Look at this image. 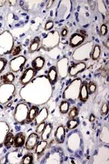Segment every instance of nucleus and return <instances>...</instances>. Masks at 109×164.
<instances>
[{
	"mask_svg": "<svg viewBox=\"0 0 109 164\" xmlns=\"http://www.w3.org/2000/svg\"><path fill=\"white\" fill-rule=\"evenodd\" d=\"M27 21H28L27 20H26V21H25L26 23H27Z\"/></svg>",
	"mask_w": 109,
	"mask_h": 164,
	"instance_id": "de8ad7c7",
	"label": "nucleus"
},
{
	"mask_svg": "<svg viewBox=\"0 0 109 164\" xmlns=\"http://www.w3.org/2000/svg\"><path fill=\"white\" fill-rule=\"evenodd\" d=\"M88 26V24H87V25H86L85 26H84V27H85V28H86V27H87Z\"/></svg>",
	"mask_w": 109,
	"mask_h": 164,
	"instance_id": "c9c22d12",
	"label": "nucleus"
},
{
	"mask_svg": "<svg viewBox=\"0 0 109 164\" xmlns=\"http://www.w3.org/2000/svg\"><path fill=\"white\" fill-rule=\"evenodd\" d=\"M68 107H69V105H68V103L67 102H63L60 106L61 111L63 113L67 112L68 110Z\"/></svg>",
	"mask_w": 109,
	"mask_h": 164,
	"instance_id": "6ab92c4d",
	"label": "nucleus"
},
{
	"mask_svg": "<svg viewBox=\"0 0 109 164\" xmlns=\"http://www.w3.org/2000/svg\"><path fill=\"white\" fill-rule=\"evenodd\" d=\"M96 85H95L94 84H90V85H89V92H90V93H94V92L96 91Z\"/></svg>",
	"mask_w": 109,
	"mask_h": 164,
	"instance_id": "393cba45",
	"label": "nucleus"
},
{
	"mask_svg": "<svg viewBox=\"0 0 109 164\" xmlns=\"http://www.w3.org/2000/svg\"><path fill=\"white\" fill-rule=\"evenodd\" d=\"M52 15H53V12H52V11H51V14L50 15L52 17Z\"/></svg>",
	"mask_w": 109,
	"mask_h": 164,
	"instance_id": "e433bc0d",
	"label": "nucleus"
},
{
	"mask_svg": "<svg viewBox=\"0 0 109 164\" xmlns=\"http://www.w3.org/2000/svg\"><path fill=\"white\" fill-rule=\"evenodd\" d=\"M90 2H91V4H89V5H90V7H91V9H94V8H95V2L94 1H90Z\"/></svg>",
	"mask_w": 109,
	"mask_h": 164,
	"instance_id": "c756f323",
	"label": "nucleus"
},
{
	"mask_svg": "<svg viewBox=\"0 0 109 164\" xmlns=\"http://www.w3.org/2000/svg\"><path fill=\"white\" fill-rule=\"evenodd\" d=\"M67 30L66 29L64 30L63 31V32H62V34H63V36H65V35H66V34H67Z\"/></svg>",
	"mask_w": 109,
	"mask_h": 164,
	"instance_id": "2f4dec72",
	"label": "nucleus"
},
{
	"mask_svg": "<svg viewBox=\"0 0 109 164\" xmlns=\"http://www.w3.org/2000/svg\"><path fill=\"white\" fill-rule=\"evenodd\" d=\"M101 53V49L99 46H96L94 48V51L92 53V58L93 59H96L99 56Z\"/></svg>",
	"mask_w": 109,
	"mask_h": 164,
	"instance_id": "dca6fc26",
	"label": "nucleus"
},
{
	"mask_svg": "<svg viewBox=\"0 0 109 164\" xmlns=\"http://www.w3.org/2000/svg\"><path fill=\"white\" fill-rule=\"evenodd\" d=\"M7 63V60L3 58H0V73L4 70Z\"/></svg>",
	"mask_w": 109,
	"mask_h": 164,
	"instance_id": "f3484780",
	"label": "nucleus"
},
{
	"mask_svg": "<svg viewBox=\"0 0 109 164\" xmlns=\"http://www.w3.org/2000/svg\"><path fill=\"white\" fill-rule=\"evenodd\" d=\"M51 130V126H50V124H48L46 126L45 130L44 131V132H43V133L42 134V139L43 140L47 139L49 137V135L50 134Z\"/></svg>",
	"mask_w": 109,
	"mask_h": 164,
	"instance_id": "ddd939ff",
	"label": "nucleus"
},
{
	"mask_svg": "<svg viewBox=\"0 0 109 164\" xmlns=\"http://www.w3.org/2000/svg\"><path fill=\"white\" fill-rule=\"evenodd\" d=\"M52 26H53V23L50 21L46 24V29H50Z\"/></svg>",
	"mask_w": 109,
	"mask_h": 164,
	"instance_id": "c85d7f7f",
	"label": "nucleus"
},
{
	"mask_svg": "<svg viewBox=\"0 0 109 164\" xmlns=\"http://www.w3.org/2000/svg\"><path fill=\"white\" fill-rule=\"evenodd\" d=\"M106 31H107L106 27V26L103 25L101 27V34L104 35L106 33Z\"/></svg>",
	"mask_w": 109,
	"mask_h": 164,
	"instance_id": "bb28decb",
	"label": "nucleus"
},
{
	"mask_svg": "<svg viewBox=\"0 0 109 164\" xmlns=\"http://www.w3.org/2000/svg\"><path fill=\"white\" fill-rule=\"evenodd\" d=\"M15 78V76L12 73L9 72L3 75L2 77V80L4 84H9L12 83Z\"/></svg>",
	"mask_w": 109,
	"mask_h": 164,
	"instance_id": "1a4fd4ad",
	"label": "nucleus"
},
{
	"mask_svg": "<svg viewBox=\"0 0 109 164\" xmlns=\"http://www.w3.org/2000/svg\"><path fill=\"white\" fill-rule=\"evenodd\" d=\"M108 106L106 105V104L104 105L103 107H102V109H101V111H102V112L103 113H106V112H108Z\"/></svg>",
	"mask_w": 109,
	"mask_h": 164,
	"instance_id": "cd10ccee",
	"label": "nucleus"
},
{
	"mask_svg": "<svg viewBox=\"0 0 109 164\" xmlns=\"http://www.w3.org/2000/svg\"><path fill=\"white\" fill-rule=\"evenodd\" d=\"M43 6H44V3H43V4H42V5L41 6V7H43Z\"/></svg>",
	"mask_w": 109,
	"mask_h": 164,
	"instance_id": "4c0bfd02",
	"label": "nucleus"
},
{
	"mask_svg": "<svg viewBox=\"0 0 109 164\" xmlns=\"http://www.w3.org/2000/svg\"><path fill=\"white\" fill-rule=\"evenodd\" d=\"M34 71L31 68H29L26 70L24 75L21 77V82L22 84H26L31 80L34 76Z\"/></svg>",
	"mask_w": 109,
	"mask_h": 164,
	"instance_id": "39448f33",
	"label": "nucleus"
},
{
	"mask_svg": "<svg viewBox=\"0 0 109 164\" xmlns=\"http://www.w3.org/2000/svg\"><path fill=\"white\" fill-rule=\"evenodd\" d=\"M20 5H23L24 4V1H20Z\"/></svg>",
	"mask_w": 109,
	"mask_h": 164,
	"instance_id": "72a5a7b5",
	"label": "nucleus"
},
{
	"mask_svg": "<svg viewBox=\"0 0 109 164\" xmlns=\"http://www.w3.org/2000/svg\"><path fill=\"white\" fill-rule=\"evenodd\" d=\"M78 125V122L76 120H71L68 122V127L69 129H72Z\"/></svg>",
	"mask_w": 109,
	"mask_h": 164,
	"instance_id": "aec40b11",
	"label": "nucleus"
},
{
	"mask_svg": "<svg viewBox=\"0 0 109 164\" xmlns=\"http://www.w3.org/2000/svg\"><path fill=\"white\" fill-rule=\"evenodd\" d=\"M17 16H15L14 17V18H15V19H16V20H17L18 19V18H17Z\"/></svg>",
	"mask_w": 109,
	"mask_h": 164,
	"instance_id": "58836bf2",
	"label": "nucleus"
},
{
	"mask_svg": "<svg viewBox=\"0 0 109 164\" xmlns=\"http://www.w3.org/2000/svg\"><path fill=\"white\" fill-rule=\"evenodd\" d=\"M86 66L84 63H80L77 64L75 66H73L71 68L70 70V74L74 76L76 75L79 72L81 71L85 68Z\"/></svg>",
	"mask_w": 109,
	"mask_h": 164,
	"instance_id": "6e6552de",
	"label": "nucleus"
},
{
	"mask_svg": "<svg viewBox=\"0 0 109 164\" xmlns=\"http://www.w3.org/2000/svg\"><path fill=\"white\" fill-rule=\"evenodd\" d=\"M9 129L7 125L3 122H0V147L4 142L6 136L8 133Z\"/></svg>",
	"mask_w": 109,
	"mask_h": 164,
	"instance_id": "7ed1b4c3",
	"label": "nucleus"
},
{
	"mask_svg": "<svg viewBox=\"0 0 109 164\" xmlns=\"http://www.w3.org/2000/svg\"><path fill=\"white\" fill-rule=\"evenodd\" d=\"M38 109L37 108H32L30 110L29 112V120H31L32 119H34V118L35 117V116L37 114V112Z\"/></svg>",
	"mask_w": 109,
	"mask_h": 164,
	"instance_id": "a211bd4d",
	"label": "nucleus"
},
{
	"mask_svg": "<svg viewBox=\"0 0 109 164\" xmlns=\"http://www.w3.org/2000/svg\"><path fill=\"white\" fill-rule=\"evenodd\" d=\"M56 141L59 143H62L64 139V130L62 126L59 127L55 134Z\"/></svg>",
	"mask_w": 109,
	"mask_h": 164,
	"instance_id": "0eeeda50",
	"label": "nucleus"
},
{
	"mask_svg": "<svg viewBox=\"0 0 109 164\" xmlns=\"http://www.w3.org/2000/svg\"><path fill=\"white\" fill-rule=\"evenodd\" d=\"M81 32L82 34H86V32H85V31H81Z\"/></svg>",
	"mask_w": 109,
	"mask_h": 164,
	"instance_id": "f704fd0d",
	"label": "nucleus"
},
{
	"mask_svg": "<svg viewBox=\"0 0 109 164\" xmlns=\"http://www.w3.org/2000/svg\"><path fill=\"white\" fill-rule=\"evenodd\" d=\"M82 40V38L80 37V36H74L73 38L71 39V42L72 44H76L78 43H79V42H81Z\"/></svg>",
	"mask_w": 109,
	"mask_h": 164,
	"instance_id": "412c9836",
	"label": "nucleus"
},
{
	"mask_svg": "<svg viewBox=\"0 0 109 164\" xmlns=\"http://www.w3.org/2000/svg\"><path fill=\"white\" fill-rule=\"evenodd\" d=\"M80 98L82 101H86L88 98V92L87 88L86 85L84 84L81 88V93H80Z\"/></svg>",
	"mask_w": 109,
	"mask_h": 164,
	"instance_id": "9d476101",
	"label": "nucleus"
},
{
	"mask_svg": "<svg viewBox=\"0 0 109 164\" xmlns=\"http://www.w3.org/2000/svg\"><path fill=\"white\" fill-rule=\"evenodd\" d=\"M20 51V48L19 46H17V47H16L14 50L13 51V55H17Z\"/></svg>",
	"mask_w": 109,
	"mask_h": 164,
	"instance_id": "a878e982",
	"label": "nucleus"
},
{
	"mask_svg": "<svg viewBox=\"0 0 109 164\" xmlns=\"http://www.w3.org/2000/svg\"><path fill=\"white\" fill-rule=\"evenodd\" d=\"M38 140V136L36 134H32L29 135L26 143V148L28 150L34 149Z\"/></svg>",
	"mask_w": 109,
	"mask_h": 164,
	"instance_id": "f03ea898",
	"label": "nucleus"
},
{
	"mask_svg": "<svg viewBox=\"0 0 109 164\" xmlns=\"http://www.w3.org/2000/svg\"><path fill=\"white\" fill-rule=\"evenodd\" d=\"M33 160L32 156L30 154H27L25 156L22 161V163L23 164H29L32 163Z\"/></svg>",
	"mask_w": 109,
	"mask_h": 164,
	"instance_id": "2eb2a0df",
	"label": "nucleus"
},
{
	"mask_svg": "<svg viewBox=\"0 0 109 164\" xmlns=\"http://www.w3.org/2000/svg\"><path fill=\"white\" fill-rule=\"evenodd\" d=\"M77 114H78V109L76 107H74L73 108V109H71L69 115L71 118H74L77 115Z\"/></svg>",
	"mask_w": 109,
	"mask_h": 164,
	"instance_id": "5701e85b",
	"label": "nucleus"
},
{
	"mask_svg": "<svg viewBox=\"0 0 109 164\" xmlns=\"http://www.w3.org/2000/svg\"><path fill=\"white\" fill-rule=\"evenodd\" d=\"M13 85L4 84L0 87V102L5 103L8 102L12 97L14 88Z\"/></svg>",
	"mask_w": 109,
	"mask_h": 164,
	"instance_id": "f257e3e1",
	"label": "nucleus"
},
{
	"mask_svg": "<svg viewBox=\"0 0 109 164\" xmlns=\"http://www.w3.org/2000/svg\"><path fill=\"white\" fill-rule=\"evenodd\" d=\"M45 128V123L44 122H43L42 124H41L39 126L37 127V130H36V132L37 133H41L44 130Z\"/></svg>",
	"mask_w": 109,
	"mask_h": 164,
	"instance_id": "b1692460",
	"label": "nucleus"
},
{
	"mask_svg": "<svg viewBox=\"0 0 109 164\" xmlns=\"http://www.w3.org/2000/svg\"><path fill=\"white\" fill-rule=\"evenodd\" d=\"M61 25H62V24H59V26H61Z\"/></svg>",
	"mask_w": 109,
	"mask_h": 164,
	"instance_id": "49530a36",
	"label": "nucleus"
},
{
	"mask_svg": "<svg viewBox=\"0 0 109 164\" xmlns=\"http://www.w3.org/2000/svg\"><path fill=\"white\" fill-rule=\"evenodd\" d=\"M34 23H35V22H34V21H32V24H34Z\"/></svg>",
	"mask_w": 109,
	"mask_h": 164,
	"instance_id": "79ce46f5",
	"label": "nucleus"
},
{
	"mask_svg": "<svg viewBox=\"0 0 109 164\" xmlns=\"http://www.w3.org/2000/svg\"><path fill=\"white\" fill-rule=\"evenodd\" d=\"M14 136L12 133H8L5 137L4 139V147L7 149L10 148L14 144Z\"/></svg>",
	"mask_w": 109,
	"mask_h": 164,
	"instance_id": "423d86ee",
	"label": "nucleus"
},
{
	"mask_svg": "<svg viewBox=\"0 0 109 164\" xmlns=\"http://www.w3.org/2000/svg\"><path fill=\"white\" fill-rule=\"evenodd\" d=\"M47 146V142L46 141H42L37 146V147L36 148V152L37 153H41L45 149V148H46Z\"/></svg>",
	"mask_w": 109,
	"mask_h": 164,
	"instance_id": "f8f14e48",
	"label": "nucleus"
},
{
	"mask_svg": "<svg viewBox=\"0 0 109 164\" xmlns=\"http://www.w3.org/2000/svg\"><path fill=\"white\" fill-rule=\"evenodd\" d=\"M56 76H57V72L55 70V68H51L49 72V77L51 81L53 82L56 79Z\"/></svg>",
	"mask_w": 109,
	"mask_h": 164,
	"instance_id": "4468645a",
	"label": "nucleus"
},
{
	"mask_svg": "<svg viewBox=\"0 0 109 164\" xmlns=\"http://www.w3.org/2000/svg\"><path fill=\"white\" fill-rule=\"evenodd\" d=\"M35 41V40H34ZM38 42H37L36 41H35V42H33L31 45L30 46V51H31V52H34V51H36L38 48Z\"/></svg>",
	"mask_w": 109,
	"mask_h": 164,
	"instance_id": "4be33fe9",
	"label": "nucleus"
},
{
	"mask_svg": "<svg viewBox=\"0 0 109 164\" xmlns=\"http://www.w3.org/2000/svg\"><path fill=\"white\" fill-rule=\"evenodd\" d=\"M22 15H26V14H22Z\"/></svg>",
	"mask_w": 109,
	"mask_h": 164,
	"instance_id": "37998d69",
	"label": "nucleus"
},
{
	"mask_svg": "<svg viewBox=\"0 0 109 164\" xmlns=\"http://www.w3.org/2000/svg\"><path fill=\"white\" fill-rule=\"evenodd\" d=\"M16 26H19V24H16Z\"/></svg>",
	"mask_w": 109,
	"mask_h": 164,
	"instance_id": "a18cd8bd",
	"label": "nucleus"
},
{
	"mask_svg": "<svg viewBox=\"0 0 109 164\" xmlns=\"http://www.w3.org/2000/svg\"><path fill=\"white\" fill-rule=\"evenodd\" d=\"M79 9H80V6H79V7H78V11H79Z\"/></svg>",
	"mask_w": 109,
	"mask_h": 164,
	"instance_id": "a19ab883",
	"label": "nucleus"
},
{
	"mask_svg": "<svg viewBox=\"0 0 109 164\" xmlns=\"http://www.w3.org/2000/svg\"><path fill=\"white\" fill-rule=\"evenodd\" d=\"M44 63V60L41 58H38L34 60L32 65L34 68L39 69L43 67Z\"/></svg>",
	"mask_w": 109,
	"mask_h": 164,
	"instance_id": "9b49d317",
	"label": "nucleus"
},
{
	"mask_svg": "<svg viewBox=\"0 0 109 164\" xmlns=\"http://www.w3.org/2000/svg\"><path fill=\"white\" fill-rule=\"evenodd\" d=\"M94 119H95V117H94V116L93 115H91V117H90V121L91 122H93L94 120Z\"/></svg>",
	"mask_w": 109,
	"mask_h": 164,
	"instance_id": "7c9ffc66",
	"label": "nucleus"
},
{
	"mask_svg": "<svg viewBox=\"0 0 109 164\" xmlns=\"http://www.w3.org/2000/svg\"><path fill=\"white\" fill-rule=\"evenodd\" d=\"M86 16H87V17L89 16V14H88V13H86Z\"/></svg>",
	"mask_w": 109,
	"mask_h": 164,
	"instance_id": "ea45409f",
	"label": "nucleus"
},
{
	"mask_svg": "<svg viewBox=\"0 0 109 164\" xmlns=\"http://www.w3.org/2000/svg\"><path fill=\"white\" fill-rule=\"evenodd\" d=\"M25 136L23 133H19L14 136L13 146L16 148L21 147L25 143Z\"/></svg>",
	"mask_w": 109,
	"mask_h": 164,
	"instance_id": "20e7f679",
	"label": "nucleus"
},
{
	"mask_svg": "<svg viewBox=\"0 0 109 164\" xmlns=\"http://www.w3.org/2000/svg\"><path fill=\"white\" fill-rule=\"evenodd\" d=\"M63 21H64V20H61L60 22H63Z\"/></svg>",
	"mask_w": 109,
	"mask_h": 164,
	"instance_id": "c03bdc74",
	"label": "nucleus"
},
{
	"mask_svg": "<svg viewBox=\"0 0 109 164\" xmlns=\"http://www.w3.org/2000/svg\"><path fill=\"white\" fill-rule=\"evenodd\" d=\"M75 15H76V20L77 21H79V19H78V12H76L75 13Z\"/></svg>",
	"mask_w": 109,
	"mask_h": 164,
	"instance_id": "473e14b6",
	"label": "nucleus"
}]
</instances>
